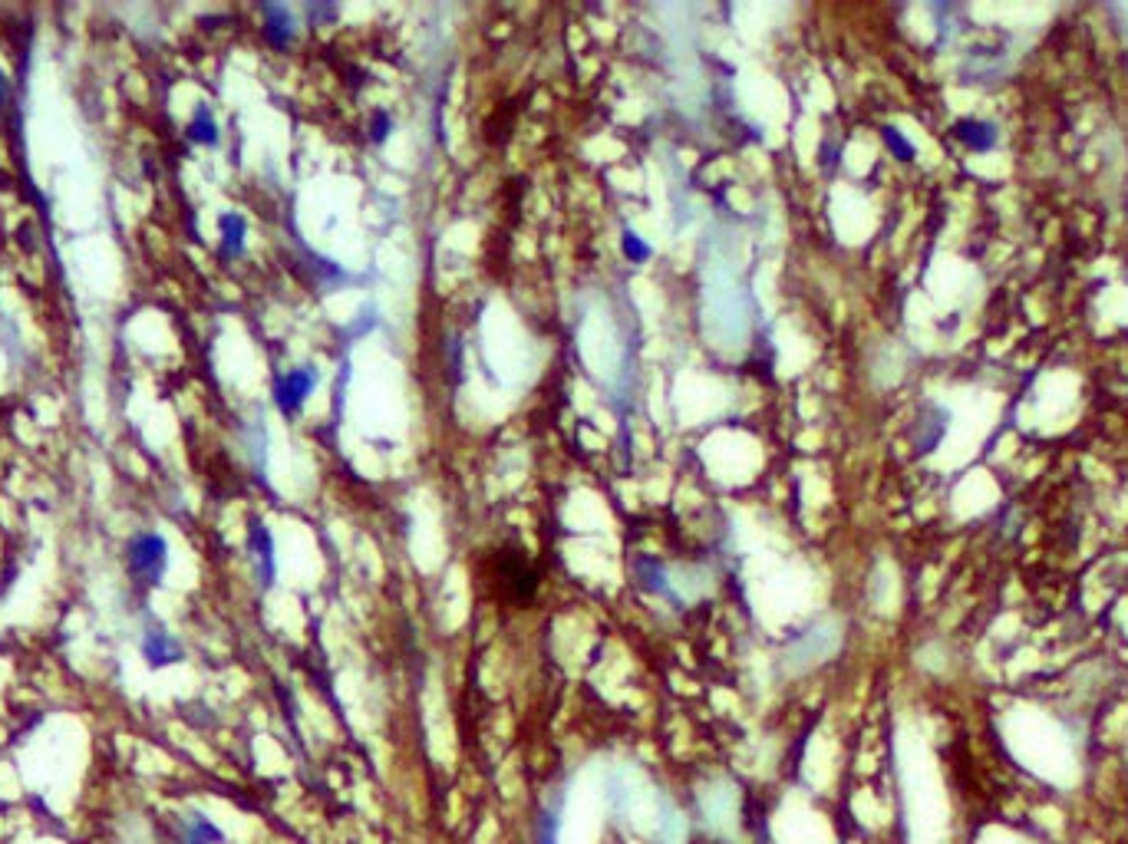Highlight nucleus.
I'll return each mask as SVG.
<instances>
[{"instance_id": "obj_2", "label": "nucleus", "mask_w": 1128, "mask_h": 844, "mask_svg": "<svg viewBox=\"0 0 1128 844\" xmlns=\"http://www.w3.org/2000/svg\"><path fill=\"white\" fill-rule=\"evenodd\" d=\"M317 383H320V373L314 370L311 363L294 366V370H287V373L278 376V380H274V403H278V409H281L284 416L301 413L304 403L317 390Z\"/></svg>"}, {"instance_id": "obj_15", "label": "nucleus", "mask_w": 1128, "mask_h": 844, "mask_svg": "<svg viewBox=\"0 0 1128 844\" xmlns=\"http://www.w3.org/2000/svg\"><path fill=\"white\" fill-rule=\"evenodd\" d=\"M307 14L317 17V20H327V17L337 14V7H307Z\"/></svg>"}, {"instance_id": "obj_13", "label": "nucleus", "mask_w": 1128, "mask_h": 844, "mask_svg": "<svg viewBox=\"0 0 1128 844\" xmlns=\"http://www.w3.org/2000/svg\"><path fill=\"white\" fill-rule=\"evenodd\" d=\"M390 136H393V116L386 113V109H380V113H373V119H370V139L376 142V146H383Z\"/></svg>"}, {"instance_id": "obj_9", "label": "nucleus", "mask_w": 1128, "mask_h": 844, "mask_svg": "<svg viewBox=\"0 0 1128 844\" xmlns=\"http://www.w3.org/2000/svg\"><path fill=\"white\" fill-rule=\"evenodd\" d=\"M634 571H637V584L644 587L647 594H663L667 591V571H663V564L660 561H654V558H647V554H640V558L634 561Z\"/></svg>"}, {"instance_id": "obj_11", "label": "nucleus", "mask_w": 1128, "mask_h": 844, "mask_svg": "<svg viewBox=\"0 0 1128 844\" xmlns=\"http://www.w3.org/2000/svg\"><path fill=\"white\" fill-rule=\"evenodd\" d=\"M621 251H624V258H627L630 264H644V261L654 258V248H650V241L640 238L634 228H624V235H621Z\"/></svg>"}, {"instance_id": "obj_4", "label": "nucleus", "mask_w": 1128, "mask_h": 844, "mask_svg": "<svg viewBox=\"0 0 1128 844\" xmlns=\"http://www.w3.org/2000/svg\"><path fill=\"white\" fill-rule=\"evenodd\" d=\"M261 33L264 40H268V47L274 50H287L291 43L297 40V20H294V10L284 7V4H261Z\"/></svg>"}, {"instance_id": "obj_8", "label": "nucleus", "mask_w": 1128, "mask_h": 844, "mask_svg": "<svg viewBox=\"0 0 1128 844\" xmlns=\"http://www.w3.org/2000/svg\"><path fill=\"white\" fill-rule=\"evenodd\" d=\"M954 136L973 152H990L993 146H997V129L983 119H960L954 126Z\"/></svg>"}, {"instance_id": "obj_5", "label": "nucleus", "mask_w": 1128, "mask_h": 844, "mask_svg": "<svg viewBox=\"0 0 1128 844\" xmlns=\"http://www.w3.org/2000/svg\"><path fill=\"white\" fill-rule=\"evenodd\" d=\"M218 254L225 261H238L245 258V248H248V221L241 211H221L218 215Z\"/></svg>"}, {"instance_id": "obj_3", "label": "nucleus", "mask_w": 1128, "mask_h": 844, "mask_svg": "<svg viewBox=\"0 0 1128 844\" xmlns=\"http://www.w3.org/2000/svg\"><path fill=\"white\" fill-rule=\"evenodd\" d=\"M139 650H142V657H146V663L152 666V670H162V666H172V663L182 660V643L175 640L162 624L146 627Z\"/></svg>"}, {"instance_id": "obj_14", "label": "nucleus", "mask_w": 1128, "mask_h": 844, "mask_svg": "<svg viewBox=\"0 0 1128 844\" xmlns=\"http://www.w3.org/2000/svg\"><path fill=\"white\" fill-rule=\"evenodd\" d=\"M7 99H10V76L0 70V106H7Z\"/></svg>"}, {"instance_id": "obj_6", "label": "nucleus", "mask_w": 1128, "mask_h": 844, "mask_svg": "<svg viewBox=\"0 0 1128 844\" xmlns=\"http://www.w3.org/2000/svg\"><path fill=\"white\" fill-rule=\"evenodd\" d=\"M248 551L254 554V561H258V574H261V584L268 587L274 581V538L268 525H264L261 518H251L248 525Z\"/></svg>"}, {"instance_id": "obj_7", "label": "nucleus", "mask_w": 1128, "mask_h": 844, "mask_svg": "<svg viewBox=\"0 0 1128 844\" xmlns=\"http://www.w3.org/2000/svg\"><path fill=\"white\" fill-rule=\"evenodd\" d=\"M185 139L195 142V146H205V149H215L221 142V132H218V122H215V113L208 109V103H198L192 119H188L185 126Z\"/></svg>"}, {"instance_id": "obj_1", "label": "nucleus", "mask_w": 1128, "mask_h": 844, "mask_svg": "<svg viewBox=\"0 0 1128 844\" xmlns=\"http://www.w3.org/2000/svg\"><path fill=\"white\" fill-rule=\"evenodd\" d=\"M126 568L132 581L146 587L162 584L165 571H169V541L159 531H136L126 541Z\"/></svg>"}, {"instance_id": "obj_10", "label": "nucleus", "mask_w": 1128, "mask_h": 844, "mask_svg": "<svg viewBox=\"0 0 1128 844\" xmlns=\"http://www.w3.org/2000/svg\"><path fill=\"white\" fill-rule=\"evenodd\" d=\"M881 139H884V146H888V152L894 155V159L898 162H914L917 159V149H914V142L904 136L901 129H894V126H884L881 129Z\"/></svg>"}, {"instance_id": "obj_12", "label": "nucleus", "mask_w": 1128, "mask_h": 844, "mask_svg": "<svg viewBox=\"0 0 1128 844\" xmlns=\"http://www.w3.org/2000/svg\"><path fill=\"white\" fill-rule=\"evenodd\" d=\"M218 838H221V835H218V828H215L208 818H202V815L185 818V841H188V844H212V841H218Z\"/></svg>"}]
</instances>
